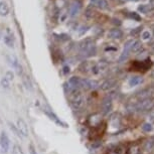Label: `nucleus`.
<instances>
[{
  "mask_svg": "<svg viewBox=\"0 0 154 154\" xmlns=\"http://www.w3.org/2000/svg\"><path fill=\"white\" fill-rule=\"evenodd\" d=\"M80 51H81V53L86 57H90V56L95 54L96 48H95L93 40L91 38H86L85 40H83V42L80 43Z\"/></svg>",
  "mask_w": 154,
  "mask_h": 154,
  "instance_id": "1",
  "label": "nucleus"
},
{
  "mask_svg": "<svg viewBox=\"0 0 154 154\" xmlns=\"http://www.w3.org/2000/svg\"><path fill=\"white\" fill-rule=\"evenodd\" d=\"M72 95L71 98V106L74 110H80L83 108L85 104V98L80 91H75Z\"/></svg>",
  "mask_w": 154,
  "mask_h": 154,
  "instance_id": "2",
  "label": "nucleus"
},
{
  "mask_svg": "<svg viewBox=\"0 0 154 154\" xmlns=\"http://www.w3.org/2000/svg\"><path fill=\"white\" fill-rule=\"evenodd\" d=\"M10 141L5 132H2L0 135V153L6 154L9 150Z\"/></svg>",
  "mask_w": 154,
  "mask_h": 154,
  "instance_id": "3",
  "label": "nucleus"
},
{
  "mask_svg": "<svg viewBox=\"0 0 154 154\" xmlns=\"http://www.w3.org/2000/svg\"><path fill=\"white\" fill-rule=\"evenodd\" d=\"M43 113H45V114L48 116V117L51 119V121H54L57 125H59V126H62V127H68L66 123H63V122L60 120V119L57 117L56 114H54V113L53 112V110L45 108V109H43Z\"/></svg>",
  "mask_w": 154,
  "mask_h": 154,
  "instance_id": "4",
  "label": "nucleus"
},
{
  "mask_svg": "<svg viewBox=\"0 0 154 154\" xmlns=\"http://www.w3.org/2000/svg\"><path fill=\"white\" fill-rule=\"evenodd\" d=\"M99 82L96 80H88V79H82L81 83V89L85 90H95L99 88Z\"/></svg>",
  "mask_w": 154,
  "mask_h": 154,
  "instance_id": "5",
  "label": "nucleus"
},
{
  "mask_svg": "<svg viewBox=\"0 0 154 154\" xmlns=\"http://www.w3.org/2000/svg\"><path fill=\"white\" fill-rule=\"evenodd\" d=\"M153 106V101L151 100L150 98L144 99V100H141L139 103L136 105L135 108L137 110H140V111H146V110H149L152 108Z\"/></svg>",
  "mask_w": 154,
  "mask_h": 154,
  "instance_id": "6",
  "label": "nucleus"
},
{
  "mask_svg": "<svg viewBox=\"0 0 154 154\" xmlns=\"http://www.w3.org/2000/svg\"><path fill=\"white\" fill-rule=\"evenodd\" d=\"M8 63H9V65L12 66L14 69H15L17 75H21L22 74V66L19 63L18 60H17V57L11 54V56L8 57Z\"/></svg>",
  "mask_w": 154,
  "mask_h": 154,
  "instance_id": "7",
  "label": "nucleus"
},
{
  "mask_svg": "<svg viewBox=\"0 0 154 154\" xmlns=\"http://www.w3.org/2000/svg\"><path fill=\"white\" fill-rule=\"evenodd\" d=\"M16 127L18 128L20 134L22 135V137H27L28 134H29V131H28V126L27 124L25 123L24 120H22L21 118L17 119V125Z\"/></svg>",
  "mask_w": 154,
  "mask_h": 154,
  "instance_id": "8",
  "label": "nucleus"
},
{
  "mask_svg": "<svg viewBox=\"0 0 154 154\" xmlns=\"http://www.w3.org/2000/svg\"><path fill=\"white\" fill-rule=\"evenodd\" d=\"M112 109V98L111 97H106L102 102V111L103 114H108Z\"/></svg>",
  "mask_w": 154,
  "mask_h": 154,
  "instance_id": "9",
  "label": "nucleus"
},
{
  "mask_svg": "<svg viewBox=\"0 0 154 154\" xmlns=\"http://www.w3.org/2000/svg\"><path fill=\"white\" fill-rule=\"evenodd\" d=\"M123 36V31L119 28H113L108 32V37L112 39H119Z\"/></svg>",
  "mask_w": 154,
  "mask_h": 154,
  "instance_id": "10",
  "label": "nucleus"
},
{
  "mask_svg": "<svg viewBox=\"0 0 154 154\" xmlns=\"http://www.w3.org/2000/svg\"><path fill=\"white\" fill-rule=\"evenodd\" d=\"M115 85H116V81L113 79H110V80L105 81V82L102 84L101 89L103 90V91H109V90H111L112 88H114Z\"/></svg>",
  "mask_w": 154,
  "mask_h": 154,
  "instance_id": "11",
  "label": "nucleus"
},
{
  "mask_svg": "<svg viewBox=\"0 0 154 154\" xmlns=\"http://www.w3.org/2000/svg\"><path fill=\"white\" fill-rule=\"evenodd\" d=\"M9 13V6L5 1H0V15L5 16Z\"/></svg>",
  "mask_w": 154,
  "mask_h": 154,
  "instance_id": "12",
  "label": "nucleus"
},
{
  "mask_svg": "<svg viewBox=\"0 0 154 154\" xmlns=\"http://www.w3.org/2000/svg\"><path fill=\"white\" fill-rule=\"evenodd\" d=\"M81 10V4L79 2H75L71 6V16H75Z\"/></svg>",
  "mask_w": 154,
  "mask_h": 154,
  "instance_id": "13",
  "label": "nucleus"
},
{
  "mask_svg": "<svg viewBox=\"0 0 154 154\" xmlns=\"http://www.w3.org/2000/svg\"><path fill=\"white\" fill-rule=\"evenodd\" d=\"M92 2L95 5H97L100 9H107L108 8V2L106 0H92Z\"/></svg>",
  "mask_w": 154,
  "mask_h": 154,
  "instance_id": "14",
  "label": "nucleus"
},
{
  "mask_svg": "<svg viewBox=\"0 0 154 154\" xmlns=\"http://www.w3.org/2000/svg\"><path fill=\"white\" fill-rule=\"evenodd\" d=\"M142 82H143V79H142L141 77H132V78H130V80H129V86L135 87L139 85V84H141Z\"/></svg>",
  "mask_w": 154,
  "mask_h": 154,
  "instance_id": "15",
  "label": "nucleus"
},
{
  "mask_svg": "<svg viewBox=\"0 0 154 154\" xmlns=\"http://www.w3.org/2000/svg\"><path fill=\"white\" fill-rule=\"evenodd\" d=\"M4 42L5 45L9 48H13L14 46V37L11 34H7V35L4 36Z\"/></svg>",
  "mask_w": 154,
  "mask_h": 154,
  "instance_id": "16",
  "label": "nucleus"
},
{
  "mask_svg": "<svg viewBox=\"0 0 154 154\" xmlns=\"http://www.w3.org/2000/svg\"><path fill=\"white\" fill-rule=\"evenodd\" d=\"M141 48H142L141 42H139V40H135L134 43H133V45H132V48H131V51H132V53H138Z\"/></svg>",
  "mask_w": 154,
  "mask_h": 154,
  "instance_id": "17",
  "label": "nucleus"
},
{
  "mask_svg": "<svg viewBox=\"0 0 154 154\" xmlns=\"http://www.w3.org/2000/svg\"><path fill=\"white\" fill-rule=\"evenodd\" d=\"M138 10L140 11L141 13H147V12H149L150 10H152V7H151L149 4H141L140 6L138 7Z\"/></svg>",
  "mask_w": 154,
  "mask_h": 154,
  "instance_id": "18",
  "label": "nucleus"
},
{
  "mask_svg": "<svg viewBox=\"0 0 154 154\" xmlns=\"http://www.w3.org/2000/svg\"><path fill=\"white\" fill-rule=\"evenodd\" d=\"M154 148V138L152 139H149V140H147L145 142V145H144V149L146 151H150L152 150Z\"/></svg>",
  "mask_w": 154,
  "mask_h": 154,
  "instance_id": "19",
  "label": "nucleus"
},
{
  "mask_svg": "<svg viewBox=\"0 0 154 154\" xmlns=\"http://www.w3.org/2000/svg\"><path fill=\"white\" fill-rule=\"evenodd\" d=\"M23 83H24L25 88H26V89L32 90V84H31V82H30L29 77H27V75H24V78H23Z\"/></svg>",
  "mask_w": 154,
  "mask_h": 154,
  "instance_id": "20",
  "label": "nucleus"
},
{
  "mask_svg": "<svg viewBox=\"0 0 154 154\" xmlns=\"http://www.w3.org/2000/svg\"><path fill=\"white\" fill-rule=\"evenodd\" d=\"M9 127H10V129H11V131H13L14 132V134H15L17 137H19V138H22V135L20 134V132H19V130H18V128H17L15 125H13L12 123H9Z\"/></svg>",
  "mask_w": 154,
  "mask_h": 154,
  "instance_id": "21",
  "label": "nucleus"
},
{
  "mask_svg": "<svg viewBox=\"0 0 154 154\" xmlns=\"http://www.w3.org/2000/svg\"><path fill=\"white\" fill-rule=\"evenodd\" d=\"M0 84H1L2 88H4V89H9L10 88V82L5 77H3L1 79V81H0Z\"/></svg>",
  "mask_w": 154,
  "mask_h": 154,
  "instance_id": "22",
  "label": "nucleus"
},
{
  "mask_svg": "<svg viewBox=\"0 0 154 154\" xmlns=\"http://www.w3.org/2000/svg\"><path fill=\"white\" fill-rule=\"evenodd\" d=\"M12 153H13V154H24V153H23L22 149H21V147H20L19 145H17V144H15V145L13 146Z\"/></svg>",
  "mask_w": 154,
  "mask_h": 154,
  "instance_id": "23",
  "label": "nucleus"
},
{
  "mask_svg": "<svg viewBox=\"0 0 154 154\" xmlns=\"http://www.w3.org/2000/svg\"><path fill=\"white\" fill-rule=\"evenodd\" d=\"M141 37H142V39H143V40L149 39L150 37H151L150 31H149V30H145V31H143V32H142V34H141Z\"/></svg>",
  "mask_w": 154,
  "mask_h": 154,
  "instance_id": "24",
  "label": "nucleus"
},
{
  "mask_svg": "<svg viewBox=\"0 0 154 154\" xmlns=\"http://www.w3.org/2000/svg\"><path fill=\"white\" fill-rule=\"evenodd\" d=\"M142 129H143L145 132H150V131H152V125L150 123H144L143 126H142Z\"/></svg>",
  "mask_w": 154,
  "mask_h": 154,
  "instance_id": "25",
  "label": "nucleus"
},
{
  "mask_svg": "<svg viewBox=\"0 0 154 154\" xmlns=\"http://www.w3.org/2000/svg\"><path fill=\"white\" fill-rule=\"evenodd\" d=\"M129 16L133 19V21H134V20H136V21H139V20H140V16H139L138 13H136V12H130Z\"/></svg>",
  "mask_w": 154,
  "mask_h": 154,
  "instance_id": "26",
  "label": "nucleus"
},
{
  "mask_svg": "<svg viewBox=\"0 0 154 154\" xmlns=\"http://www.w3.org/2000/svg\"><path fill=\"white\" fill-rule=\"evenodd\" d=\"M6 79L9 81V82H11V81L13 80V77H14V75H13V72H12V71H8L7 72H6V75H4Z\"/></svg>",
  "mask_w": 154,
  "mask_h": 154,
  "instance_id": "27",
  "label": "nucleus"
},
{
  "mask_svg": "<svg viewBox=\"0 0 154 154\" xmlns=\"http://www.w3.org/2000/svg\"><path fill=\"white\" fill-rule=\"evenodd\" d=\"M63 75H68L69 72V66H65L63 68Z\"/></svg>",
  "mask_w": 154,
  "mask_h": 154,
  "instance_id": "28",
  "label": "nucleus"
},
{
  "mask_svg": "<svg viewBox=\"0 0 154 154\" xmlns=\"http://www.w3.org/2000/svg\"><path fill=\"white\" fill-rule=\"evenodd\" d=\"M29 152H30V154H38L36 152V150L34 149V147L32 146V145H30L29 146Z\"/></svg>",
  "mask_w": 154,
  "mask_h": 154,
  "instance_id": "29",
  "label": "nucleus"
},
{
  "mask_svg": "<svg viewBox=\"0 0 154 154\" xmlns=\"http://www.w3.org/2000/svg\"><path fill=\"white\" fill-rule=\"evenodd\" d=\"M123 1H133V2H136V1H139V0H123Z\"/></svg>",
  "mask_w": 154,
  "mask_h": 154,
  "instance_id": "30",
  "label": "nucleus"
}]
</instances>
